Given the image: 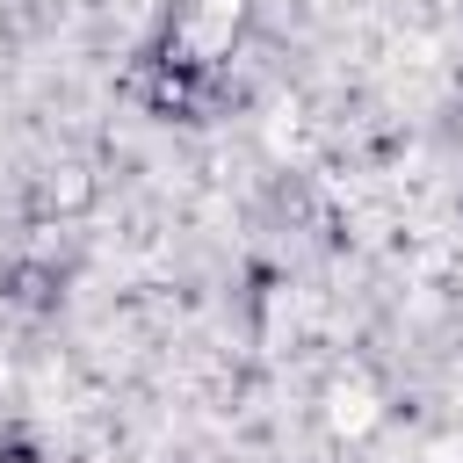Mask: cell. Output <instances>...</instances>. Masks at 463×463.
Here are the masks:
<instances>
[{"mask_svg":"<svg viewBox=\"0 0 463 463\" xmlns=\"http://www.w3.org/2000/svg\"><path fill=\"white\" fill-rule=\"evenodd\" d=\"M326 420H333V434H369V427L383 420V405H376V391H369L362 376H347V383L326 391Z\"/></svg>","mask_w":463,"mask_h":463,"instance_id":"1","label":"cell"},{"mask_svg":"<svg viewBox=\"0 0 463 463\" xmlns=\"http://www.w3.org/2000/svg\"><path fill=\"white\" fill-rule=\"evenodd\" d=\"M239 22H246V0H203V7H195V22H188V36H181V43H188V51H195V58H217V51H224V43H232V29H239Z\"/></svg>","mask_w":463,"mask_h":463,"instance_id":"2","label":"cell"},{"mask_svg":"<svg viewBox=\"0 0 463 463\" xmlns=\"http://www.w3.org/2000/svg\"><path fill=\"white\" fill-rule=\"evenodd\" d=\"M7 463H29V456H7Z\"/></svg>","mask_w":463,"mask_h":463,"instance_id":"3","label":"cell"}]
</instances>
